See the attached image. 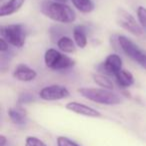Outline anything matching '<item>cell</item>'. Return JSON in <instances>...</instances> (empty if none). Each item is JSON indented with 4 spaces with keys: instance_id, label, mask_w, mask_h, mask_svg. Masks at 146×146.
Returning <instances> with one entry per match:
<instances>
[{
    "instance_id": "3",
    "label": "cell",
    "mask_w": 146,
    "mask_h": 146,
    "mask_svg": "<svg viewBox=\"0 0 146 146\" xmlns=\"http://www.w3.org/2000/svg\"><path fill=\"white\" fill-rule=\"evenodd\" d=\"M44 62L45 65L52 70H65L75 65L74 59L53 48L48 49L45 52Z\"/></svg>"
},
{
    "instance_id": "6",
    "label": "cell",
    "mask_w": 146,
    "mask_h": 146,
    "mask_svg": "<svg viewBox=\"0 0 146 146\" xmlns=\"http://www.w3.org/2000/svg\"><path fill=\"white\" fill-rule=\"evenodd\" d=\"M116 22L121 28L125 29L131 34L135 36H140L143 33V28L133 15L122 8H119L116 13Z\"/></svg>"
},
{
    "instance_id": "13",
    "label": "cell",
    "mask_w": 146,
    "mask_h": 146,
    "mask_svg": "<svg viewBox=\"0 0 146 146\" xmlns=\"http://www.w3.org/2000/svg\"><path fill=\"white\" fill-rule=\"evenodd\" d=\"M114 77L117 84L122 88H128L134 84V77L132 73L126 69L122 68Z\"/></svg>"
},
{
    "instance_id": "20",
    "label": "cell",
    "mask_w": 146,
    "mask_h": 146,
    "mask_svg": "<svg viewBox=\"0 0 146 146\" xmlns=\"http://www.w3.org/2000/svg\"><path fill=\"white\" fill-rule=\"evenodd\" d=\"M25 146H46V144L39 138L34 136H28L25 140Z\"/></svg>"
},
{
    "instance_id": "14",
    "label": "cell",
    "mask_w": 146,
    "mask_h": 146,
    "mask_svg": "<svg viewBox=\"0 0 146 146\" xmlns=\"http://www.w3.org/2000/svg\"><path fill=\"white\" fill-rule=\"evenodd\" d=\"M57 47L63 53H74L76 51V44L73 39L68 36H61L57 40Z\"/></svg>"
},
{
    "instance_id": "8",
    "label": "cell",
    "mask_w": 146,
    "mask_h": 146,
    "mask_svg": "<svg viewBox=\"0 0 146 146\" xmlns=\"http://www.w3.org/2000/svg\"><path fill=\"white\" fill-rule=\"evenodd\" d=\"M102 71L105 75L115 76L122 69V59L118 54H109L101 64Z\"/></svg>"
},
{
    "instance_id": "7",
    "label": "cell",
    "mask_w": 146,
    "mask_h": 146,
    "mask_svg": "<svg viewBox=\"0 0 146 146\" xmlns=\"http://www.w3.org/2000/svg\"><path fill=\"white\" fill-rule=\"evenodd\" d=\"M70 95L68 89L62 85L53 84L45 86L39 91V96L45 101H56V100L65 99Z\"/></svg>"
},
{
    "instance_id": "16",
    "label": "cell",
    "mask_w": 146,
    "mask_h": 146,
    "mask_svg": "<svg viewBox=\"0 0 146 146\" xmlns=\"http://www.w3.org/2000/svg\"><path fill=\"white\" fill-rule=\"evenodd\" d=\"M92 78H93V81L97 84L98 86L104 88V89L107 90H113L114 84L112 82L111 79H109L107 75L105 74H100V73H94L92 74Z\"/></svg>"
},
{
    "instance_id": "18",
    "label": "cell",
    "mask_w": 146,
    "mask_h": 146,
    "mask_svg": "<svg viewBox=\"0 0 146 146\" xmlns=\"http://www.w3.org/2000/svg\"><path fill=\"white\" fill-rule=\"evenodd\" d=\"M136 14H137V19L139 24L141 27L146 30V8L143 6H138L137 10H136Z\"/></svg>"
},
{
    "instance_id": "5",
    "label": "cell",
    "mask_w": 146,
    "mask_h": 146,
    "mask_svg": "<svg viewBox=\"0 0 146 146\" xmlns=\"http://www.w3.org/2000/svg\"><path fill=\"white\" fill-rule=\"evenodd\" d=\"M118 43H119L120 48L122 49V51L129 58H131L133 61L137 62L144 69H146V51L141 49L131 39L124 36V35L118 36Z\"/></svg>"
},
{
    "instance_id": "4",
    "label": "cell",
    "mask_w": 146,
    "mask_h": 146,
    "mask_svg": "<svg viewBox=\"0 0 146 146\" xmlns=\"http://www.w3.org/2000/svg\"><path fill=\"white\" fill-rule=\"evenodd\" d=\"M1 37L4 38L10 45L17 48L24 46L26 40V30L22 24L3 25L0 29Z\"/></svg>"
},
{
    "instance_id": "1",
    "label": "cell",
    "mask_w": 146,
    "mask_h": 146,
    "mask_svg": "<svg viewBox=\"0 0 146 146\" xmlns=\"http://www.w3.org/2000/svg\"><path fill=\"white\" fill-rule=\"evenodd\" d=\"M41 12L55 22L69 24L76 20V13L66 3L45 1L41 6Z\"/></svg>"
},
{
    "instance_id": "11",
    "label": "cell",
    "mask_w": 146,
    "mask_h": 146,
    "mask_svg": "<svg viewBox=\"0 0 146 146\" xmlns=\"http://www.w3.org/2000/svg\"><path fill=\"white\" fill-rule=\"evenodd\" d=\"M25 0H8L0 7V16H10L16 13L24 4Z\"/></svg>"
},
{
    "instance_id": "10",
    "label": "cell",
    "mask_w": 146,
    "mask_h": 146,
    "mask_svg": "<svg viewBox=\"0 0 146 146\" xmlns=\"http://www.w3.org/2000/svg\"><path fill=\"white\" fill-rule=\"evenodd\" d=\"M36 76V71L25 64L17 65L13 71V77L22 82H30L34 80Z\"/></svg>"
},
{
    "instance_id": "9",
    "label": "cell",
    "mask_w": 146,
    "mask_h": 146,
    "mask_svg": "<svg viewBox=\"0 0 146 146\" xmlns=\"http://www.w3.org/2000/svg\"><path fill=\"white\" fill-rule=\"evenodd\" d=\"M66 109L69 111L73 112V113L79 114V115H83L86 117H92V118H98L101 117V113L97 111L94 108L90 107L88 105H85L83 103H79V102L72 101L66 104Z\"/></svg>"
},
{
    "instance_id": "23",
    "label": "cell",
    "mask_w": 146,
    "mask_h": 146,
    "mask_svg": "<svg viewBox=\"0 0 146 146\" xmlns=\"http://www.w3.org/2000/svg\"><path fill=\"white\" fill-rule=\"evenodd\" d=\"M53 1H56V2H61V3H66L67 0H53Z\"/></svg>"
},
{
    "instance_id": "12",
    "label": "cell",
    "mask_w": 146,
    "mask_h": 146,
    "mask_svg": "<svg viewBox=\"0 0 146 146\" xmlns=\"http://www.w3.org/2000/svg\"><path fill=\"white\" fill-rule=\"evenodd\" d=\"M8 115L11 121L19 126H23L27 122V113L21 107H13L8 110Z\"/></svg>"
},
{
    "instance_id": "19",
    "label": "cell",
    "mask_w": 146,
    "mask_h": 146,
    "mask_svg": "<svg viewBox=\"0 0 146 146\" xmlns=\"http://www.w3.org/2000/svg\"><path fill=\"white\" fill-rule=\"evenodd\" d=\"M56 143L57 146H80L76 142L69 139L68 137H65V136H58L56 139Z\"/></svg>"
},
{
    "instance_id": "2",
    "label": "cell",
    "mask_w": 146,
    "mask_h": 146,
    "mask_svg": "<svg viewBox=\"0 0 146 146\" xmlns=\"http://www.w3.org/2000/svg\"><path fill=\"white\" fill-rule=\"evenodd\" d=\"M78 93L90 101L103 105H117L122 102L121 96L104 88L81 87L78 89Z\"/></svg>"
},
{
    "instance_id": "15",
    "label": "cell",
    "mask_w": 146,
    "mask_h": 146,
    "mask_svg": "<svg viewBox=\"0 0 146 146\" xmlns=\"http://www.w3.org/2000/svg\"><path fill=\"white\" fill-rule=\"evenodd\" d=\"M73 40L76 46L79 48H85L87 45V35L82 26H76L73 29Z\"/></svg>"
},
{
    "instance_id": "22",
    "label": "cell",
    "mask_w": 146,
    "mask_h": 146,
    "mask_svg": "<svg viewBox=\"0 0 146 146\" xmlns=\"http://www.w3.org/2000/svg\"><path fill=\"white\" fill-rule=\"evenodd\" d=\"M7 142V139L4 135H0V146H5Z\"/></svg>"
},
{
    "instance_id": "17",
    "label": "cell",
    "mask_w": 146,
    "mask_h": 146,
    "mask_svg": "<svg viewBox=\"0 0 146 146\" xmlns=\"http://www.w3.org/2000/svg\"><path fill=\"white\" fill-rule=\"evenodd\" d=\"M71 2L78 11L85 14L92 12L95 8V5L92 0H71Z\"/></svg>"
},
{
    "instance_id": "21",
    "label": "cell",
    "mask_w": 146,
    "mask_h": 146,
    "mask_svg": "<svg viewBox=\"0 0 146 146\" xmlns=\"http://www.w3.org/2000/svg\"><path fill=\"white\" fill-rule=\"evenodd\" d=\"M8 45L9 43L4 38H2V37L0 38V51L1 52H5L6 50H8Z\"/></svg>"
}]
</instances>
